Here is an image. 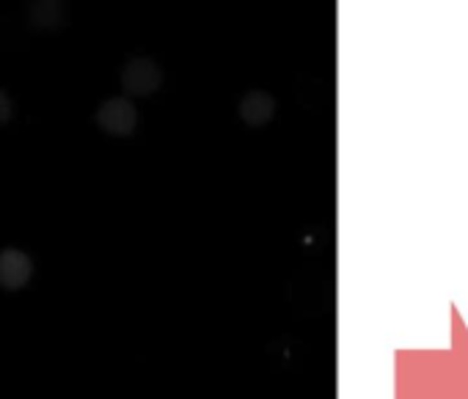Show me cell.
Instances as JSON below:
<instances>
[{
    "label": "cell",
    "instance_id": "1",
    "mask_svg": "<svg viewBox=\"0 0 468 399\" xmlns=\"http://www.w3.org/2000/svg\"><path fill=\"white\" fill-rule=\"evenodd\" d=\"M31 259L17 251V248H6L4 254H0V284H4L6 289H20L28 284L31 278Z\"/></svg>",
    "mask_w": 468,
    "mask_h": 399
},
{
    "label": "cell",
    "instance_id": "3",
    "mask_svg": "<svg viewBox=\"0 0 468 399\" xmlns=\"http://www.w3.org/2000/svg\"><path fill=\"white\" fill-rule=\"evenodd\" d=\"M160 80V72L152 61H130L124 69V89L135 94H149Z\"/></svg>",
    "mask_w": 468,
    "mask_h": 399
},
{
    "label": "cell",
    "instance_id": "4",
    "mask_svg": "<svg viewBox=\"0 0 468 399\" xmlns=\"http://www.w3.org/2000/svg\"><path fill=\"white\" fill-rule=\"evenodd\" d=\"M31 20L39 28H56L61 23V6L58 4H48V0H45V4H37L31 9Z\"/></svg>",
    "mask_w": 468,
    "mask_h": 399
},
{
    "label": "cell",
    "instance_id": "2",
    "mask_svg": "<svg viewBox=\"0 0 468 399\" xmlns=\"http://www.w3.org/2000/svg\"><path fill=\"white\" fill-rule=\"evenodd\" d=\"M100 124L113 135H127L135 124V108L127 100H111L100 108Z\"/></svg>",
    "mask_w": 468,
    "mask_h": 399
},
{
    "label": "cell",
    "instance_id": "5",
    "mask_svg": "<svg viewBox=\"0 0 468 399\" xmlns=\"http://www.w3.org/2000/svg\"><path fill=\"white\" fill-rule=\"evenodd\" d=\"M12 119V100L6 97V91H0V124Z\"/></svg>",
    "mask_w": 468,
    "mask_h": 399
}]
</instances>
